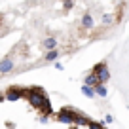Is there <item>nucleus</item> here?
<instances>
[{
  "mask_svg": "<svg viewBox=\"0 0 129 129\" xmlns=\"http://www.w3.org/2000/svg\"><path fill=\"white\" fill-rule=\"evenodd\" d=\"M93 91H95V97H101V99H105V97L108 95V89H106V85H101V84H97L95 87H93Z\"/></svg>",
  "mask_w": 129,
  "mask_h": 129,
  "instance_id": "9",
  "label": "nucleus"
},
{
  "mask_svg": "<svg viewBox=\"0 0 129 129\" xmlns=\"http://www.w3.org/2000/svg\"><path fill=\"white\" fill-rule=\"evenodd\" d=\"M74 118H76V112L70 108H63L59 114H57V120L61 123H67V125H74Z\"/></svg>",
  "mask_w": 129,
  "mask_h": 129,
  "instance_id": "4",
  "label": "nucleus"
},
{
  "mask_svg": "<svg viewBox=\"0 0 129 129\" xmlns=\"http://www.w3.org/2000/svg\"><path fill=\"white\" fill-rule=\"evenodd\" d=\"M13 67H15V61L12 59V57H6V59L0 61V74H8L13 70Z\"/></svg>",
  "mask_w": 129,
  "mask_h": 129,
  "instance_id": "5",
  "label": "nucleus"
},
{
  "mask_svg": "<svg viewBox=\"0 0 129 129\" xmlns=\"http://www.w3.org/2000/svg\"><path fill=\"white\" fill-rule=\"evenodd\" d=\"M25 95H27V89L25 87H8L4 93V99H8V101H19Z\"/></svg>",
  "mask_w": 129,
  "mask_h": 129,
  "instance_id": "3",
  "label": "nucleus"
},
{
  "mask_svg": "<svg viewBox=\"0 0 129 129\" xmlns=\"http://www.w3.org/2000/svg\"><path fill=\"white\" fill-rule=\"evenodd\" d=\"M0 101H4V95H0Z\"/></svg>",
  "mask_w": 129,
  "mask_h": 129,
  "instance_id": "17",
  "label": "nucleus"
},
{
  "mask_svg": "<svg viewBox=\"0 0 129 129\" xmlns=\"http://www.w3.org/2000/svg\"><path fill=\"white\" fill-rule=\"evenodd\" d=\"M80 23H82V27H84V28H87V30H91V28L95 27V21H93V15H91L89 12H85L84 15H82V21H80Z\"/></svg>",
  "mask_w": 129,
  "mask_h": 129,
  "instance_id": "6",
  "label": "nucleus"
},
{
  "mask_svg": "<svg viewBox=\"0 0 129 129\" xmlns=\"http://www.w3.org/2000/svg\"><path fill=\"white\" fill-rule=\"evenodd\" d=\"M42 46H44V49H46V51H53V49H57V38L48 36L44 42H42Z\"/></svg>",
  "mask_w": 129,
  "mask_h": 129,
  "instance_id": "7",
  "label": "nucleus"
},
{
  "mask_svg": "<svg viewBox=\"0 0 129 129\" xmlns=\"http://www.w3.org/2000/svg\"><path fill=\"white\" fill-rule=\"evenodd\" d=\"M105 123H112V116H110V114L105 116Z\"/></svg>",
  "mask_w": 129,
  "mask_h": 129,
  "instance_id": "16",
  "label": "nucleus"
},
{
  "mask_svg": "<svg viewBox=\"0 0 129 129\" xmlns=\"http://www.w3.org/2000/svg\"><path fill=\"white\" fill-rule=\"evenodd\" d=\"M87 127H89V129H105L101 121H89V123H87Z\"/></svg>",
  "mask_w": 129,
  "mask_h": 129,
  "instance_id": "14",
  "label": "nucleus"
},
{
  "mask_svg": "<svg viewBox=\"0 0 129 129\" xmlns=\"http://www.w3.org/2000/svg\"><path fill=\"white\" fill-rule=\"evenodd\" d=\"M101 23H103V25H112V23H114V13H103Z\"/></svg>",
  "mask_w": 129,
  "mask_h": 129,
  "instance_id": "12",
  "label": "nucleus"
},
{
  "mask_svg": "<svg viewBox=\"0 0 129 129\" xmlns=\"http://www.w3.org/2000/svg\"><path fill=\"white\" fill-rule=\"evenodd\" d=\"M72 6H74V2H64L63 8H64V10H72Z\"/></svg>",
  "mask_w": 129,
  "mask_h": 129,
  "instance_id": "15",
  "label": "nucleus"
},
{
  "mask_svg": "<svg viewBox=\"0 0 129 129\" xmlns=\"http://www.w3.org/2000/svg\"><path fill=\"white\" fill-rule=\"evenodd\" d=\"M89 121H91L89 118H84L82 114H78V112H76V118H74V123H76V125H87Z\"/></svg>",
  "mask_w": 129,
  "mask_h": 129,
  "instance_id": "11",
  "label": "nucleus"
},
{
  "mask_svg": "<svg viewBox=\"0 0 129 129\" xmlns=\"http://www.w3.org/2000/svg\"><path fill=\"white\" fill-rule=\"evenodd\" d=\"M82 93H84L85 97H89V99H93V97H95V91H93V87H87V85H82Z\"/></svg>",
  "mask_w": 129,
  "mask_h": 129,
  "instance_id": "13",
  "label": "nucleus"
},
{
  "mask_svg": "<svg viewBox=\"0 0 129 129\" xmlns=\"http://www.w3.org/2000/svg\"><path fill=\"white\" fill-rule=\"evenodd\" d=\"M57 59H59V49H53V51L46 53V61L48 63H57Z\"/></svg>",
  "mask_w": 129,
  "mask_h": 129,
  "instance_id": "10",
  "label": "nucleus"
},
{
  "mask_svg": "<svg viewBox=\"0 0 129 129\" xmlns=\"http://www.w3.org/2000/svg\"><path fill=\"white\" fill-rule=\"evenodd\" d=\"M97 84H99V82H97V78H95V74H93V72H87V74H85L84 85H87V87H95Z\"/></svg>",
  "mask_w": 129,
  "mask_h": 129,
  "instance_id": "8",
  "label": "nucleus"
},
{
  "mask_svg": "<svg viewBox=\"0 0 129 129\" xmlns=\"http://www.w3.org/2000/svg\"><path fill=\"white\" fill-rule=\"evenodd\" d=\"M91 72L95 74L97 82H99L101 85H105L106 82L110 80V70H108V67H106V63H97L95 67H93Z\"/></svg>",
  "mask_w": 129,
  "mask_h": 129,
  "instance_id": "2",
  "label": "nucleus"
},
{
  "mask_svg": "<svg viewBox=\"0 0 129 129\" xmlns=\"http://www.w3.org/2000/svg\"><path fill=\"white\" fill-rule=\"evenodd\" d=\"M25 97L28 99V103H30L34 108L44 110V116L51 114V106H49V101H48V97L44 95V91H42L40 87H30V89H27V95H25Z\"/></svg>",
  "mask_w": 129,
  "mask_h": 129,
  "instance_id": "1",
  "label": "nucleus"
}]
</instances>
